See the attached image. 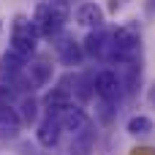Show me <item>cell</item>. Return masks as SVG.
I'll return each mask as SVG.
<instances>
[{"label": "cell", "instance_id": "cell-3", "mask_svg": "<svg viewBox=\"0 0 155 155\" xmlns=\"http://www.w3.org/2000/svg\"><path fill=\"white\" fill-rule=\"evenodd\" d=\"M14 54H19L22 60L33 57L35 49H38V33L33 27V19L27 16H14V27H11V46H8Z\"/></svg>", "mask_w": 155, "mask_h": 155}, {"label": "cell", "instance_id": "cell-15", "mask_svg": "<svg viewBox=\"0 0 155 155\" xmlns=\"http://www.w3.org/2000/svg\"><path fill=\"white\" fill-rule=\"evenodd\" d=\"M79 101H90L93 98V93H95V74L93 71H84L82 76H76V82H74V90H71Z\"/></svg>", "mask_w": 155, "mask_h": 155}, {"label": "cell", "instance_id": "cell-6", "mask_svg": "<svg viewBox=\"0 0 155 155\" xmlns=\"http://www.w3.org/2000/svg\"><path fill=\"white\" fill-rule=\"evenodd\" d=\"M44 112H46V117H52V120H60L63 117V112H68L74 104H71V93H65L63 87H52L49 93H46V98H44Z\"/></svg>", "mask_w": 155, "mask_h": 155}, {"label": "cell", "instance_id": "cell-10", "mask_svg": "<svg viewBox=\"0 0 155 155\" xmlns=\"http://www.w3.org/2000/svg\"><path fill=\"white\" fill-rule=\"evenodd\" d=\"M57 123H60L63 131H68L71 136H76L79 131H84V128L90 125V117H87V112H84L82 106H71L68 112H63V117H60Z\"/></svg>", "mask_w": 155, "mask_h": 155}, {"label": "cell", "instance_id": "cell-18", "mask_svg": "<svg viewBox=\"0 0 155 155\" xmlns=\"http://www.w3.org/2000/svg\"><path fill=\"white\" fill-rule=\"evenodd\" d=\"M114 114H117L114 104H106V101L98 104V123H101V125H109V123L114 120Z\"/></svg>", "mask_w": 155, "mask_h": 155}, {"label": "cell", "instance_id": "cell-5", "mask_svg": "<svg viewBox=\"0 0 155 155\" xmlns=\"http://www.w3.org/2000/svg\"><path fill=\"white\" fill-rule=\"evenodd\" d=\"M84 54L93 57V60H109V52H112V35L101 27V30H90L84 44H82Z\"/></svg>", "mask_w": 155, "mask_h": 155}, {"label": "cell", "instance_id": "cell-7", "mask_svg": "<svg viewBox=\"0 0 155 155\" xmlns=\"http://www.w3.org/2000/svg\"><path fill=\"white\" fill-rule=\"evenodd\" d=\"M54 46H57V57H60L63 65H68V68L82 65V60H84V49H82V44H76L71 35H63L60 44H54Z\"/></svg>", "mask_w": 155, "mask_h": 155}, {"label": "cell", "instance_id": "cell-2", "mask_svg": "<svg viewBox=\"0 0 155 155\" xmlns=\"http://www.w3.org/2000/svg\"><path fill=\"white\" fill-rule=\"evenodd\" d=\"M142 52V33L136 22H125L112 33V52L109 60L112 63H136Z\"/></svg>", "mask_w": 155, "mask_h": 155}, {"label": "cell", "instance_id": "cell-17", "mask_svg": "<svg viewBox=\"0 0 155 155\" xmlns=\"http://www.w3.org/2000/svg\"><path fill=\"white\" fill-rule=\"evenodd\" d=\"M153 128H155V123L147 114H134L128 120V134L131 136H147V134H153Z\"/></svg>", "mask_w": 155, "mask_h": 155}, {"label": "cell", "instance_id": "cell-16", "mask_svg": "<svg viewBox=\"0 0 155 155\" xmlns=\"http://www.w3.org/2000/svg\"><path fill=\"white\" fill-rule=\"evenodd\" d=\"M38 101L35 98H30V95H25L22 101H19V109H16V114H19V120H22V125H33L35 123V117H38Z\"/></svg>", "mask_w": 155, "mask_h": 155}, {"label": "cell", "instance_id": "cell-19", "mask_svg": "<svg viewBox=\"0 0 155 155\" xmlns=\"http://www.w3.org/2000/svg\"><path fill=\"white\" fill-rule=\"evenodd\" d=\"M11 98H14V87L5 84V82H0V109L3 106H11Z\"/></svg>", "mask_w": 155, "mask_h": 155}, {"label": "cell", "instance_id": "cell-11", "mask_svg": "<svg viewBox=\"0 0 155 155\" xmlns=\"http://www.w3.org/2000/svg\"><path fill=\"white\" fill-rule=\"evenodd\" d=\"M60 136H63V128H60V123H57V120L46 117V120H41V123H38V131H35V139H38V144H41V147H46V150L57 147Z\"/></svg>", "mask_w": 155, "mask_h": 155}, {"label": "cell", "instance_id": "cell-22", "mask_svg": "<svg viewBox=\"0 0 155 155\" xmlns=\"http://www.w3.org/2000/svg\"><path fill=\"white\" fill-rule=\"evenodd\" d=\"M54 3H65V5H74V3H79V0H54Z\"/></svg>", "mask_w": 155, "mask_h": 155}, {"label": "cell", "instance_id": "cell-8", "mask_svg": "<svg viewBox=\"0 0 155 155\" xmlns=\"http://www.w3.org/2000/svg\"><path fill=\"white\" fill-rule=\"evenodd\" d=\"M25 68H27V60H22L19 54H14L11 49L0 54V82L11 84L14 79H19L25 74Z\"/></svg>", "mask_w": 155, "mask_h": 155}, {"label": "cell", "instance_id": "cell-24", "mask_svg": "<svg viewBox=\"0 0 155 155\" xmlns=\"http://www.w3.org/2000/svg\"><path fill=\"white\" fill-rule=\"evenodd\" d=\"M0 30H3V22H0Z\"/></svg>", "mask_w": 155, "mask_h": 155}, {"label": "cell", "instance_id": "cell-12", "mask_svg": "<svg viewBox=\"0 0 155 155\" xmlns=\"http://www.w3.org/2000/svg\"><path fill=\"white\" fill-rule=\"evenodd\" d=\"M19 128H22V120H19L16 109L14 106H3L0 109V139L14 142L19 136Z\"/></svg>", "mask_w": 155, "mask_h": 155}, {"label": "cell", "instance_id": "cell-1", "mask_svg": "<svg viewBox=\"0 0 155 155\" xmlns=\"http://www.w3.org/2000/svg\"><path fill=\"white\" fill-rule=\"evenodd\" d=\"M68 14H71V5L65 3H54V0H44L38 3L35 14H33V27L38 33V38H54L63 33V25L68 22Z\"/></svg>", "mask_w": 155, "mask_h": 155}, {"label": "cell", "instance_id": "cell-4", "mask_svg": "<svg viewBox=\"0 0 155 155\" xmlns=\"http://www.w3.org/2000/svg\"><path fill=\"white\" fill-rule=\"evenodd\" d=\"M95 95L106 104H117L123 98V82L117 76V71H98L95 74Z\"/></svg>", "mask_w": 155, "mask_h": 155}, {"label": "cell", "instance_id": "cell-13", "mask_svg": "<svg viewBox=\"0 0 155 155\" xmlns=\"http://www.w3.org/2000/svg\"><path fill=\"white\" fill-rule=\"evenodd\" d=\"M95 136H98V131H95V125L90 123L84 131H79V134L71 139L68 155H90V153H93V147H95Z\"/></svg>", "mask_w": 155, "mask_h": 155}, {"label": "cell", "instance_id": "cell-9", "mask_svg": "<svg viewBox=\"0 0 155 155\" xmlns=\"http://www.w3.org/2000/svg\"><path fill=\"white\" fill-rule=\"evenodd\" d=\"M76 22H79L82 27L101 30V27H104V8H101L98 3H93V0H87V3H82V5L76 8Z\"/></svg>", "mask_w": 155, "mask_h": 155}, {"label": "cell", "instance_id": "cell-21", "mask_svg": "<svg viewBox=\"0 0 155 155\" xmlns=\"http://www.w3.org/2000/svg\"><path fill=\"white\" fill-rule=\"evenodd\" d=\"M131 155H155V150H147V147H142V150H134Z\"/></svg>", "mask_w": 155, "mask_h": 155}, {"label": "cell", "instance_id": "cell-23", "mask_svg": "<svg viewBox=\"0 0 155 155\" xmlns=\"http://www.w3.org/2000/svg\"><path fill=\"white\" fill-rule=\"evenodd\" d=\"M153 104H155V90H153Z\"/></svg>", "mask_w": 155, "mask_h": 155}, {"label": "cell", "instance_id": "cell-20", "mask_svg": "<svg viewBox=\"0 0 155 155\" xmlns=\"http://www.w3.org/2000/svg\"><path fill=\"white\" fill-rule=\"evenodd\" d=\"M123 5H125V0H112V3H109V11H112V14H117Z\"/></svg>", "mask_w": 155, "mask_h": 155}, {"label": "cell", "instance_id": "cell-14", "mask_svg": "<svg viewBox=\"0 0 155 155\" xmlns=\"http://www.w3.org/2000/svg\"><path fill=\"white\" fill-rule=\"evenodd\" d=\"M25 74H27V79L33 82V87L38 90V87H46V84L52 82L54 68H52L46 60H35V63H30V65L25 68Z\"/></svg>", "mask_w": 155, "mask_h": 155}]
</instances>
